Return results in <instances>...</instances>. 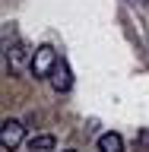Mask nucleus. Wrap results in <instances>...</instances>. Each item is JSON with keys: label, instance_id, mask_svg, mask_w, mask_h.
<instances>
[{"label": "nucleus", "instance_id": "6e6552de", "mask_svg": "<svg viewBox=\"0 0 149 152\" xmlns=\"http://www.w3.org/2000/svg\"><path fill=\"white\" fill-rule=\"evenodd\" d=\"M64 152H76V149H64Z\"/></svg>", "mask_w": 149, "mask_h": 152}, {"label": "nucleus", "instance_id": "0eeeda50", "mask_svg": "<svg viewBox=\"0 0 149 152\" xmlns=\"http://www.w3.org/2000/svg\"><path fill=\"white\" fill-rule=\"evenodd\" d=\"M140 140H143V142H149V130H143V133H140Z\"/></svg>", "mask_w": 149, "mask_h": 152}, {"label": "nucleus", "instance_id": "20e7f679", "mask_svg": "<svg viewBox=\"0 0 149 152\" xmlns=\"http://www.w3.org/2000/svg\"><path fill=\"white\" fill-rule=\"evenodd\" d=\"M70 86H73L70 66H67V60H57L54 73H51V89H54V92H70Z\"/></svg>", "mask_w": 149, "mask_h": 152}, {"label": "nucleus", "instance_id": "f03ea898", "mask_svg": "<svg viewBox=\"0 0 149 152\" xmlns=\"http://www.w3.org/2000/svg\"><path fill=\"white\" fill-rule=\"evenodd\" d=\"M22 136H26V127L19 121H3V127H0V149L3 152H13V149H19L22 146Z\"/></svg>", "mask_w": 149, "mask_h": 152}, {"label": "nucleus", "instance_id": "39448f33", "mask_svg": "<svg viewBox=\"0 0 149 152\" xmlns=\"http://www.w3.org/2000/svg\"><path fill=\"white\" fill-rule=\"evenodd\" d=\"M98 152H124L121 133H102L98 136Z\"/></svg>", "mask_w": 149, "mask_h": 152}, {"label": "nucleus", "instance_id": "423d86ee", "mask_svg": "<svg viewBox=\"0 0 149 152\" xmlns=\"http://www.w3.org/2000/svg\"><path fill=\"white\" fill-rule=\"evenodd\" d=\"M51 149H54V136L51 133H41V136L29 140V152H51Z\"/></svg>", "mask_w": 149, "mask_h": 152}, {"label": "nucleus", "instance_id": "f257e3e1", "mask_svg": "<svg viewBox=\"0 0 149 152\" xmlns=\"http://www.w3.org/2000/svg\"><path fill=\"white\" fill-rule=\"evenodd\" d=\"M57 60H60V57L54 54V48H51V45H41V48H35V57H32L29 70H32V76H35V79H51Z\"/></svg>", "mask_w": 149, "mask_h": 152}, {"label": "nucleus", "instance_id": "7ed1b4c3", "mask_svg": "<svg viewBox=\"0 0 149 152\" xmlns=\"http://www.w3.org/2000/svg\"><path fill=\"white\" fill-rule=\"evenodd\" d=\"M7 57H10V66H13V70H22L26 64H32L35 51H32L26 41H16L13 48H7Z\"/></svg>", "mask_w": 149, "mask_h": 152}]
</instances>
